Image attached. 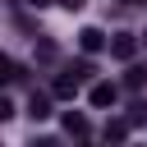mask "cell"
Wrapping results in <instances>:
<instances>
[{"label":"cell","mask_w":147,"mask_h":147,"mask_svg":"<svg viewBox=\"0 0 147 147\" xmlns=\"http://www.w3.org/2000/svg\"><path fill=\"white\" fill-rule=\"evenodd\" d=\"M60 5H64V9H83L87 0H60Z\"/></svg>","instance_id":"obj_12"},{"label":"cell","mask_w":147,"mask_h":147,"mask_svg":"<svg viewBox=\"0 0 147 147\" xmlns=\"http://www.w3.org/2000/svg\"><path fill=\"white\" fill-rule=\"evenodd\" d=\"M87 101H92L96 110H106V106H115V101H119V87H115V83H92Z\"/></svg>","instance_id":"obj_3"},{"label":"cell","mask_w":147,"mask_h":147,"mask_svg":"<svg viewBox=\"0 0 147 147\" xmlns=\"http://www.w3.org/2000/svg\"><path fill=\"white\" fill-rule=\"evenodd\" d=\"M142 41H147V32H142Z\"/></svg>","instance_id":"obj_14"},{"label":"cell","mask_w":147,"mask_h":147,"mask_svg":"<svg viewBox=\"0 0 147 147\" xmlns=\"http://www.w3.org/2000/svg\"><path fill=\"white\" fill-rule=\"evenodd\" d=\"M60 124H64V133H69V138H87V133H92L87 115H78V110H64V119H60Z\"/></svg>","instance_id":"obj_6"},{"label":"cell","mask_w":147,"mask_h":147,"mask_svg":"<svg viewBox=\"0 0 147 147\" xmlns=\"http://www.w3.org/2000/svg\"><path fill=\"white\" fill-rule=\"evenodd\" d=\"M124 119H129V124H133V129H138V124H147V101H133V106H129V115H124Z\"/></svg>","instance_id":"obj_10"},{"label":"cell","mask_w":147,"mask_h":147,"mask_svg":"<svg viewBox=\"0 0 147 147\" xmlns=\"http://www.w3.org/2000/svg\"><path fill=\"white\" fill-rule=\"evenodd\" d=\"M110 55L129 64V60L138 55V37H133V32H115V37H110Z\"/></svg>","instance_id":"obj_2"},{"label":"cell","mask_w":147,"mask_h":147,"mask_svg":"<svg viewBox=\"0 0 147 147\" xmlns=\"http://www.w3.org/2000/svg\"><path fill=\"white\" fill-rule=\"evenodd\" d=\"M69 74H74L78 83H92V78H96V60H92V55H83V60H74V64H69Z\"/></svg>","instance_id":"obj_7"},{"label":"cell","mask_w":147,"mask_h":147,"mask_svg":"<svg viewBox=\"0 0 147 147\" xmlns=\"http://www.w3.org/2000/svg\"><path fill=\"white\" fill-rule=\"evenodd\" d=\"M124 87H129V92H142V87H147V64H129V69H124Z\"/></svg>","instance_id":"obj_9"},{"label":"cell","mask_w":147,"mask_h":147,"mask_svg":"<svg viewBox=\"0 0 147 147\" xmlns=\"http://www.w3.org/2000/svg\"><path fill=\"white\" fill-rule=\"evenodd\" d=\"M106 46H110V37H106L101 28H83V32H78V51H83V55H101Z\"/></svg>","instance_id":"obj_1"},{"label":"cell","mask_w":147,"mask_h":147,"mask_svg":"<svg viewBox=\"0 0 147 147\" xmlns=\"http://www.w3.org/2000/svg\"><path fill=\"white\" fill-rule=\"evenodd\" d=\"M51 96H55V92H32V96H28V115H32L37 124L55 115V110H51Z\"/></svg>","instance_id":"obj_4"},{"label":"cell","mask_w":147,"mask_h":147,"mask_svg":"<svg viewBox=\"0 0 147 147\" xmlns=\"http://www.w3.org/2000/svg\"><path fill=\"white\" fill-rule=\"evenodd\" d=\"M129 129H133L129 119H106V129H101V138H106V142H124V138H129Z\"/></svg>","instance_id":"obj_8"},{"label":"cell","mask_w":147,"mask_h":147,"mask_svg":"<svg viewBox=\"0 0 147 147\" xmlns=\"http://www.w3.org/2000/svg\"><path fill=\"white\" fill-rule=\"evenodd\" d=\"M28 5H37V9H41V5H51V0H28Z\"/></svg>","instance_id":"obj_13"},{"label":"cell","mask_w":147,"mask_h":147,"mask_svg":"<svg viewBox=\"0 0 147 147\" xmlns=\"http://www.w3.org/2000/svg\"><path fill=\"white\" fill-rule=\"evenodd\" d=\"M37 60L51 64V60H55V41H37Z\"/></svg>","instance_id":"obj_11"},{"label":"cell","mask_w":147,"mask_h":147,"mask_svg":"<svg viewBox=\"0 0 147 147\" xmlns=\"http://www.w3.org/2000/svg\"><path fill=\"white\" fill-rule=\"evenodd\" d=\"M51 92H55L60 101H74V96H78V78H74L69 69H64V74H55V83H51Z\"/></svg>","instance_id":"obj_5"}]
</instances>
